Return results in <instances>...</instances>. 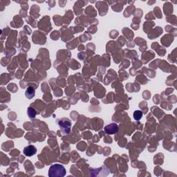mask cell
Returning <instances> with one entry per match:
<instances>
[{
    "mask_svg": "<svg viewBox=\"0 0 177 177\" xmlns=\"http://www.w3.org/2000/svg\"><path fill=\"white\" fill-rule=\"evenodd\" d=\"M66 175V169L63 165L54 164L50 167L49 176L50 177H63Z\"/></svg>",
    "mask_w": 177,
    "mask_h": 177,
    "instance_id": "6da1fadb",
    "label": "cell"
},
{
    "mask_svg": "<svg viewBox=\"0 0 177 177\" xmlns=\"http://www.w3.org/2000/svg\"><path fill=\"white\" fill-rule=\"evenodd\" d=\"M59 125H60L62 130L64 132V134H68L70 132L71 129V123L68 119H64L60 120L59 122Z\"/></svg>",
    "mask_w": 177,
    "mask_h": 177,
    "instance_id": "7a4b0ae2",
    "label": "cell"
},
{
    "mask_svg": "<svg viewBox=\"0 0 177 177\" xmlns=\"http://www.w3.org/2000/svg\"><path fill=\"white\" fill-rule=\"evenodd\" d=\"M104 130L106 134L109 135L114 134L119 131V126H118V125H116V123H111L106 126L104 128Z\"/></svg>",
    "mask_w": 177,
    "mask_h": 177,
    "instance_id": "3957f363",
    "label": "cell"
},
{
    "mask_svg": "<svg viewBox=\"0 0 177 177\" xmlns=\"http://www.w3.org/2000/svg\"><path fill=\"white\" fill-rule=\"evenodd\" d=\"M23 152L24 155L26 156H32L36 154L37 149L34 145H30L24 147Z\"/></svg>",
    "mask_w": 177,
    "mask_h": 177,
    "instance_id": "277c9868",
    "label": "cell"
},
{
    "mask_svg": "<svg viewBox=\"0 0 177 177\" xmlns=\"http://www.w3.org/2000/svg\"><path fill=\"white\" fill-rule=\"evenodd\" d=\"M35 96V89L32 87H28L26 91V96L28 98H32Z\"/></svg>",
    "mask_w": 177,
    "mask_h": 177,
    "instance_id": "5b68a950",
    "label": "cell"
},
{
    "mask_svg": "<svg viewBox=\"0 0 177 177\" xmlns=\"http://www.w3.org/2000/svg\"><path fill=\"white\" fill-rule=\"evenodd\" d=\"M143 116V113L141 111L139 110H137V111H135L134 113V119L136 120H139L141 119V118Z\"/></svg>",
    "mask_w": 177,
    "mask_h": 177,
    "instance_id": "8992f818",
    "label": "cell"
},
{
    "mask_svg": "<svg viewBox=\"0 0 177 177\" xmlns=\"http://www.w3.org/2000/svg\"><path fill=\"white\" fill-rule=\"evenodd\" d=\"M28 115L31 119H33L36 116V112H35V110L31 107H29L28 109Z\"/></svg>",
    "mask_w": 177,
    "mask_h": 177,
    "instance_id": "52a82bcc",
    "label": "cell"
}]
</instances>
